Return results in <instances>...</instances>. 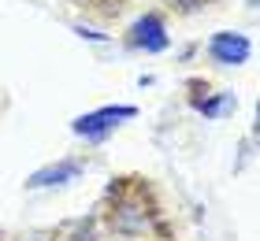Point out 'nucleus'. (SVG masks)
I'll use <instances>...</instances> for the list:
<instances>
[{
    "label": "nucleus",
    "instance_id": "obj_3",
    "mask_svg": "<svg viewBox=\"0 0 260 241\" xmlns=\"http://www.w3.org/2000/svg\"><path fill=\"white\" fill-rule=\"evenodd\" d=\"M82 171V163H60V167H45L30 178L26 186H52V182H63V178H75Z\"/></svg>",
    "mask_w": 260,
    "mask_h": 241
},
{
    "label": "nucleus",
    "instance_id": "obj_1",
    "mask_svg": "<svg viewBox=\"0 0 260 241\" xmlns=\"http://www.w3.org/2000/svg\"><path fill=\"white\" fill-rule=\"evenodd\" d=\"M104 223L112 234L119 237H149L152 230H160V204L152 197V186L145 178L130 175V178H115L104 197Z\"/></svg>",
    "mask_w": 260,
    "mask_h": 241
},
{
    "label": "nucleus",
    "instance_id": "obj_4",
    "mask_svg": "<svg viewBox=\"0 0 260 241\" xmlns=\"http://www.w3.org/2000/svg\"><path fill=\"white\" fill-rule=\"evenodd\" d=\"M126 115H134V108H108V112H97V115H89V119H78L75 130H82V134H93V130H101V126H108V119H126Z\"/></svg>",
    "mask_w": 260,
    "mask_h": 241
},
{
    "label": "nucleus",
    "instance_id": "obj_6",
    "mask_svg": "<svg viewBox=\"0 0 260 241\" xmlns=\"http://www.w3.org/2000/svg\"><path fill=\"white\" fill-rule=\"evenodd\" d=\"M168 8H179V11H197V8H208L212 0H164Z\"/></svg>",
    "mask_w": 260,
    "mask_h": 241
},
{
    "label": "nucleus",
    "instance_id": "obj_2",
    "mask_svg": "<svg viewBox=\"0 0 260 241\" xmlns=\"http://www.w3.org/2000/svg\"><path fill=\"white\" fill-rule=\"evenodd\" d=\"M212 56L223 59V63H242L245 56H249V45L242 38H231V33H219L216 41H212Z\"/></svg>",
    "mask_w": 260,
    "mask_h": 241
},
{
    "label": "nucleus",
    "instance_id": "obj_5",
    "mask_svg": "<svg viewBox=\"0 0 260 241\" xmlns=\"http://www.w3.org/2000/svg\"><path fill=\"white\" fill-rule=\"evenodd\" d=\"M0 241H63V230L60 226H49V230H19V234H11V237H4L0 234Z\"/></svg>",
    "mask_w": 260,
    "mask_h": 241
}]
</instances>
